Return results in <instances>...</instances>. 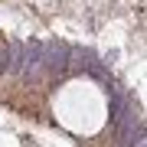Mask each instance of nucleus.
<instances>
[{
    "label": "nucleus",
    "instance_id": "f03ea898",
    "mask_svg": "<svg viewBox=\"0 0 147 147\" xmlns=\"http://www.w3.org/2000/svg\"><path fill=\"white\" fill-rule=\"evenodd\" d=\"M134 147H147V127L141 131V137H137V144H134Z\"/></svg>",
    "mask_w": 147,
    "mask_h": 147
},
{
    "label": "nucleus",
    "instance_id": "f257e3e1",
    "mask_svg": "<svg viewBox=\"0 0 147 147\" xmlns=\"http://www.w3.org/2000/svg\"><path fill=\"white\" fill-rule=\"evenodd\" d=\"M69 59H72V49L65 42H46L42 46V72L46 79H56L69 69Z\"/></svg>",
    "mask_w": 147,
    "mask_h": 147
}]
</instances>
